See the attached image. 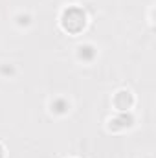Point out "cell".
I'll return each instance as SVG.
<instances>
[{"mask_svg":"<svg viewBox=\"0 0 156 158\" xmlns=\"http://www.w3.org/2000/svg\"><path fill=\"white\" fill-rule=\"evenodd\" d=\"M86 24V17L83 13V9L79 7H68L63 13V28L70 33H79Z\"/></svg>","mask_w":156,"mask_h":158,"instance_id":"cell-1","label":"cell"},{"mask_svg":"<svg viewBox=\"0 0 156 158\" xmlns=\"http://www.w3.org/2000/svg\"><path fill=\"white\" fill-rule=\"evenodd\" d=\"M114 103L119 110H127L132 105V96L129 92H117L116 98H114Z\"/></svg>","mask_w":156,"mask_h":158,"instance_id":"cell-2","label":"cell"},{"mask_svg":"<svg viewBox=\"0 0 156 158\" xmlns=\"http://www.w3.org/2000/svg\"><path fill=\"white\" fill-rule=\"evenodd\" d=\"M130 121H132V118H130V116H127V114H121L119 118H114V119H112V127H114V129L129 127V125H130Z\"/></svg>","mask_w":156,"mask_h":158,"instance_id":"cell-3","label":"cell"},{"mask_svg":"<svg viewBox=\"0 0 156 158\" xmlns=\"http://www.w3.org/2000/svg\"><path fill=\"white\" fill-rule=\"evenodd\" d=\"M94 55H96V52H94L92 46H81V48H79V57H81V59L90 61V59H94Z\"/></svg>","mask_w":156,"mask_h":158,"instance_id":"cell-4","label":"cell"},{"mask_svg":"<svg viewBox=\"0 0 156 158\" xmlns=\"http://www.w3.org/2000/svg\"><path fill=\"white\" fill-rule=\"evenodd\" d=\"M51 109H53L55 112H64V110L68 109V103L63 101V99H55V101L51 103Z\"/></svg>","mask_w":156,"mask_h":158,"instance_id":"cell-5","label":"cell"},{"mask_svg":"<svg viewBox=\"0 0 156 158\" xmlns=\"http://www.w3.org/2000/svg\"><path fill=\"white\" fill-rule=\"evenodd\" d=\"M0 158H4V149H2V145H0Z\"/></svg>","mask_w":156,"mask_h":158,"instance_id":"cell-6","label":"cell"}]
</instances>
